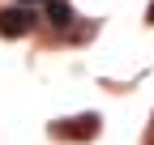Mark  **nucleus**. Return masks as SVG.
<instances>
[{
    "mask_svg": "<svg viewBox=\"0 0 154 145\" xmlns=\"http://www.w3.org/2000/svg\"><path fill=\"white\" fill-rule=\"evenodd\" d=\"M56 132H60V137H94V132H99V115L64 120V124H56Z\"/></svg>",
    "mask_w": 154,
    "mask_h": 145,
    "instance_id": "2",
    "label": "nucleus"
},
{
    "mask_svg": "<svg viewBox=\"0 0 154 145\" xmlns=\"http://www.w3.org/2000/svg\"><path fill=\"white\" fill-rule=\"evenodd\" d=\"M47 22H51L56 30H69V26H73V9L64 4V0H47Z\"/></svg>",
    "mask_w": 154,
    "mask_h": 145,
    "instance_id": "3",
    "label": "nucleus"
},
{
    "mask_svg": "<svg viewBox=\"0 0 154 145\" xmlns=\"http://www.w3.org/2000/svg\"><path fill=\"white\" fill-rule=\"evenodd\" d=\"M34 30V13L30 9H0V34L5 39H22V34H30Z\"/></svg>",
    "mask_w": 154,
    "mask_h": 145,
    "instance_id": "1",
    "label": "nucleus"
},
{
    "mask_svg": "<svg viewBox=\"0 0 154 145\" xmlns=\"http://www.w3.org/2000/svg\"><path fill=\"white\" fill-rule=\"evenodd\" d=\"M17 4H22V9H26V4H47V0H17Z\"/></svg>",
    "mask_w": 154,
    "mask_h": 145,
    "instance_id": "4",
    "label": "nucleus"
}]
</instances>
